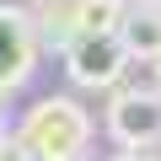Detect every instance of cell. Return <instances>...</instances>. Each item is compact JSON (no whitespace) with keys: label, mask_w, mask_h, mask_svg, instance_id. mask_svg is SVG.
<instances>
[{"label":"cell","mask_w":161,"mask_h":161,"mask_svg":"<svg viewBox=\"0 0 161 161\" xmlns=\"http://www.w3.org/2000/svg\"><path fill=\"white\" fill-rule=\"evenodd\" d=\"M38 6H43V0H38Z\"/></svg>","instance_id":"cell-12"},{"label":"cell","mask_w":161,"mask_h":161,"mask_svg":"<svg viewBox=\"0 0 161 161\" xmlns=\"http://www.w3.org/2000/svg\"><path fill=\"white\" fill-rule=\"evenodd\" d=\"M129 70V48L118 43V32H102V38H75L64 48V75L86 92H113Z\"/></svg>","instance_id":"cell-2"},{"label":"cell","mask_w":161,"mask_h":161,"mask_svg":"<svg viewBox=\"0 0 161 161\" xmlns=\"http://www.w3.org/2000/svg\"><path fill=\"white\" fill-rule=\"evenodd\" d=\"M140 6H161V0H140Z\"/></svg>","instance_id":"cell-11"},{"label":"cell","mask_w":161,"mask_h":161,"mask_svg":"<svg viewBox=\"0 0 161 161\" xmlns=\"http://www.w3.org/2000/svg\"><path fill=\"white\" fill-rule=\"evenodd\" d=\"M70 6H75V38H102L118 32L129 0H70Z\"/></svg>","instance_id":"cell-6"},{"label":"cell","mask_w":161,"mask_h":161,"mask_svg":"<svg viewBox=\"0 0 161 161\" xmlns=\"http://www.w3.org/2000/svg\"><path fill=\"white\" fill-rule=\"evenodd\" d=\"M0 134H6V102H0Z\"/></svg>","instance_id":"cell-9"},{"label":"cell","mask_w":161,"mask_h":161,"mask_svg":"<svg viewBox=\"0 0 161 161\" xmlns=\"http://www.w3.org/2000/svg\"><path fill=\"white\" fill-rule=\"evenodd\" d=\"M27 161H86L92 145V113L80 108L75 97H43L22 113L16 134Z\"/></svg>","instance_id":"cell-1"},{"label":"cell","mask_w":161,"mask_h":161,"mask_svg":"<svg viewBox=\"0 0 161 161\" xmlns=\"http://www.w3.org/2000/svg\"><path fill=\"white\" fill-rule=\"evenodd\" d=\"M38 32H32V11L22 6H0V97L27 86L38 70Z\"/></svg>","instance_id":"cell-4"},{"label":"cell","mask_w":161,"mask_h":161,"mask_svg":"<svg viewBox=\"0 0 161 161\" xmlns=\"http://www.w3.org/2000/svg\"><path fill=\"white\" fill-rule=\"evenodd\" d=\"M118 43L129 48V59H161V6H124V22H118Z\"/></svg>","instance_id":"cell-5"},{"label":"cell","mask_w":161,"mask_h":161,"mask_svg":"<svg viewBox=\"0 0 161 161\" xmlns=\"http://www.w3.org/2000/svg\"><path fill=\"white\" fill-rule=\"evenodd\" d=\"M0 161H27V156H22V145H16L11 134H0Z\"/></svg>","instance_id":"cell-7"},{"label":"cell","mask_w":161,"mask_h":161,"mask_svg":"<svg viewBox=\"0 0 161 161\" xmlns=\"http://www.w3.org/2000/svg\"><path fill=\"white\" fill-rule=\"evenodd\" d=\"M113 161H161V150H124V156H113Z\"/></svg>","instance_id":"cell-8"},{"label":"cell","mask_w":161,"mask_h":161,"mask_svg":"<svg viewBox=\"0 0 161 161\" xmlns=\"http://www.w3.org/2000/svg\"><path fill=\"white\" fill-rule=\"evenodd\" d=\"M156 92H161V59H156Z\"/></svg>","instance_id":"cell-10"},{"label":"cell","mask_w":161,"mask_h":161,"mask_svg":"<svg viewBox=\"0 0 161 161\" xmlns=\"http://www.w3.org/2000/svg\"><path fill=\"white\" fill-rule=\"evenodd\" d=\"M108 134L124 150H161V92H113Z\"/></svg>","instance_id":"cell-3"}]
</instances>
